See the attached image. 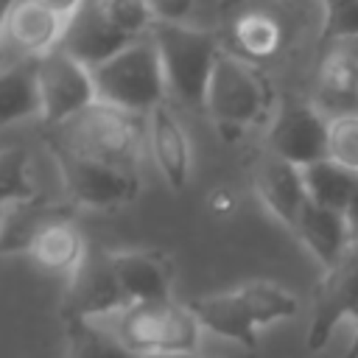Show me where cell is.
<instances>
[{
  "mask_svg": "<svg viewBox=\"0 0 358 358\" xmlns=\"http://www.w3.org/2000/svg\"><path fill=\"white\" fill-rule=\"evenodd\" d=\"M145 131L140 115L95 101L84 112L50 129L53 151L106 162L123 171H134L143 154Z\"/></svg>",
  "mask_w": 358,
  "mask_h": 358,
  "instance_id": "obj_1",
  "label": "cell"
},
{
  "mask_svg": "<svg viewBox=\"0 0 358 358\" xmlns=\"http://www.w3.org/2000/svg\"><path fill=\"white\" fill-rule=\"evenodd\" d=\"M190 308L204 330L229 338L246 350H255L257 330L271 322L296 316L299 299L282 285H274L268 280H252L224 294L199 296L190 302Z\"/></svg>",
  "mask_w": 358,
  "mask_h": 358,
  "instance_id": "obj_2",
  "label": "cell"
},
{
  "mask_svg": "<svg viewBox=\"0 0 358 358\" xmlns=\"http://www.w3.org/2000/svg\"><path fill=\"white\" fill-rule=\"evenodd\" d=\"M101 322L131 355L196 352L204 330L193 308L173 299L137 302Z\"/></svg>",
  "mask_w": 358,
  "mask_h": 358,
  "instance_id": "obj_3",
  "label": "cell"
},
{
  "mask_svg": "<svg viewBox=\"0 0 358 358\" xmlns=\"http://www.w3.org/2000/svg\"><path fill=\"white\" fill-rule=\"evenodd\" d=\"M92 81L101 103L117 106L131 115H148L151 109H157L168 90L151 34L134 39L112 59L92 67Z\"/></svg>",
  "mask_w": 358,
  "mask_h": 358,
  "instance_id": "obj_4",
  "label": "cell"
},
{
  "mask_svg": "<svg viewBox=\"0 0 358 358\" xmlns=\"http://www.w3.org/2000/svg\"><path fill=\"white\" fill-rule=\"evenodd\" d=\"M151 39L162 62L168 92L187 106L204 103L215 62L221 56L218 42L210 34L182 22H157L151 28Z\"/></svg>",
  "mask_w": 358,
  "mask_h": 358,
  "instance_id": "obj_5",
  "label": "cell"
},
{
  "mask_svg": "<svg viewBox=\"0 0 358 358\" xmlns=\"http://www.w3.org/2000/svg\"><path fill=\"white\" fill-rule=\"evenodd\" d=\"M266 101H268V92L263 78L255 73V67L241 56L221 53L204 95V106L213 123L224 134L235 137L238 131L260 120Z\"/></svg>",
  "mask_w": 358,
  "mask_h": 358,
  "instance_id": "obj_6",
  "label": "cell"
},
{
  "mask_svg": "<svg viewBox=\"0 0 358 358\" xmlns=\"http://www.w3.org/2000/svg\"><path fill=\"white\" fill-rule=\"evenodd\" d=\"M123 308H129V302L117 282L112 252L90 243L64 288V310L70 322H101Z\"/></svg>",
  "mask_w": 358,
  "mask_h": 358,
  "instance_id": "obj_7",
  "label": "cell"
},
{
  "mask_svg": "<svg viewBox=\"0 0 358 358\" xmlns=\"http://www.w3.org/2000/svg\"><path fill=\"white\" fill-rule=\"evenodd\" d=\"M39 90L42 120L53 129L98 101L92 70L62 48L39 56Z\"/></svg>",
  "mask_w": 358,
  "mask_h": 358,
  "instance_id": "obj_8",
  "label": "cell"
},
{
  "mask_svg": "<svg viewBox=\"0 0 358 358\" xmlns=\"http://www.w3.org/2000/svg\"><path fill=\"white\" fill-rule=\"evenodd\" d=\"M344 319L358 322V243H352L336 266L324 268V277L313 294L310 327L305 336L308 350L319 352Z\"/></svg>",
  "mask_w": 358,
  "mask_h": 358,
  "instance_id": "obj_9",
  "label": "cell"
},
{
  "mask_svg": "<svg viewBox=\"0 0 358 358\" xmlns=\"http://www.w3.org/2000/svg\"><path fill=\"white\" fill-rule=\"evenodd\" d=\"M330 117L305 101H288L277 109L268 126V151L296 168L327 159Z\"/></svg>",
  "mask_w": 358,
  "mask_h": 358,
  "instance_id": "obj_10",
  "label": "cell"
},
{
  "mask_svg": "<svg viewBox=\"0 0 358 358\" xmlns=\"http://www.w3.org/2000/svg\"><path fill=\"white\" fill-rule=\"evenodd\" d=\"M53 154H56V162H59L67 190L84 207L109 210V207H120L137 196L140 182H137L134 171H123V168H115L106 162H95V159L62 154V151H53Z\"/></svg>",
  "mask_w": 358,
  "mask_h": 358,
  "instance_id": "obj_11",
  "label": "cell"
},
{
  "mask_svg": "<svg viewBox=\"0 0 358 358\" xmlns=\"http://www.w3.org/2000/svg\"><path fill=\"white\" fill-rule=\"evenodd\" d=\"M134 39L126 36L109 17L103 0H87L64 25L62 42L59 48L67 50L70 56H76L81 64H87L90 70L103 64L106 59H112L115 53H120L126 45H131Z\"/></svg>",
  "mask_w": 358,
  "mask_h": 358,
  "instance_id": "obj_12",
  "label": "cell"
},
{
  "mask_svg": "<svg viewBox=\"0 0 358 358\" xmlns=\"http://www.w3.org/2000/svg\"><path fill=\"white\" fill-rule=\"evenodd\" d=\"M252 185L263 201V207L282 221L285 227H296L302 210L308 207V187H305V176L302 168L291 165L288 159L266 151L257 157L255 168H252Z\"/></svg>",
  "mask_w": 358,
  "mask_h": 358,
  "instance_id": "obj_13",
  "label": "cell"
},
{
  "mask_svg": "<svg viewBox=\"0 0 358 358\" xmlns=\"http://www.w3.org/2000/svg\"><path fill=\"white\" fill-rule=\"evenodd\" d=\"M64 20L36 0H20L3 11V48L17 59H39L59 48Z\"/></svg>",
  "mask_w": 358,
  "mask_h": 358,
  "instance_id": "obj_14",
  "label": "cell"
},
{
  "mask_svg": "<svg viewBox=\"0 0 358 358\" xmlns=\"http://www.w3.org/2000/svg\"><path fill=\"white\" fill-rule=\"evenodd\" d=\"M145 129H148V145L162 179L173 190H182L190 179V137L185 126L179 123L171 106L159 103L157 109L148 112Z\"/></svg>",
  "mask_w": 358,
  "mask_h": 358,
  "instance_id": "obj_15",
  "label": "cell"
},
{
  "mask_svg": "<svg viewBox=\"0 0 358 358\" xmlns=\"http://www.w3.org/2000/svg\"><path fill=\"white\" fill-rule=\"evenodd\" d=\"M87 241L78 232V227L62 215L45 218L36 232L28 241V257L48 274H64L70 277L76 271V266L81 263L84 252H87Z\"/></svg>",
  "mask_w": 358,
  "mask_h": 358,
  "instance_id": "obj_16",
  "label": "cell"
},
{
  "mask_svg": "<svg viewBox=\"0 0 358 358\" xmlns=\"http://www.w3.org/2000/svg\"><path fill=\"white\" fill-rule=\"evenodd\" d=\"M115 274L129 305L171 299V263L157 252H112Z\"/></svg>",
  "mask_w": 358,
  "mask_h": 358,
  "instance_id": "obj_17",
  "label": "cell"
},
{
  "mask_svg": "<svg viewBox=\"0 0 358 358\" xmlns=\"http://www.w3.org/2000/svg\"><path fill=\"white\" fill-rule=\"evenodd\" d=\"M319 95L338 101V115L358 112V34L324 42L319 59Z\"/></svg>",
  "mask_w": 358,
  "mask_h": 358,
  "instance_id": "obj_18",
  "label": "cell"
},
{
  "mask_svg": "<svg viewBox=\"0 0 358 358\" xmlns=\"http://www.w3.org/2000/svg\"><path fill=\"white\" fill-rule=\"evenodd\" d=\"M294 232L299 235V241L308 246V252L324 266H336L344 252L352 246V235L347 227L344 213L330 210V207H319L313 201H308V207L302 210Z\"/></svg>",
  "mask_w": 358,
  "mask_h": 358,
  "instance_id": "obj_19",
  "label": "cell"
},
{
  "mask_svg": "<svg viewBox=\"0 0 358 358\" xmlns=\"http://www.w3.org/2000/svg\"><path fill=\"white\" fill-rule=\"evenodd\" d=\"M42 117V90H39V59H14L3 64L0 78V120L6 126Z\"/></svg>",
  "mask_w": 358,
  "mask_h": 358,
  "instance_id": "obj_20",
  "label": "cell"
},
{
  "mask_svg": "<svg viewBox=\"0 0 358 358\" xmlns=\"http://www.w3.org/2000/svg\"><path fill=\"white\" fill-rule=\"evenodd\" d=\"M302 176H305L308 199L319 207H330V210H338V213L347 210V204L352 199V190L358 185V173L341 168L333 159H319V162L302 168Z\"/></svg>",
  "mask_w": 358,
  "mask_h": 358,
  "instance_id": "obj_21",
  "label": "cell"
},
{
  "mask_svg": "<svg viewBox=\"0 0 358 358\" xmlns=\"http://www.w3.org/2000/svg\"><path fill=\"white\" fill-rule=\"evenodd\" d=\"M232 34H235V42H238L241 53L257 56V59L274 56L280 50V45H282V28L266 11H246V14H241L235 28H232Z\"/></svg>",
  "mask_w": 358,
  "mask_h": 358,
  "instance_id": "obj_22",
  "label": "cell"
},
{
  "mask_svg": "<svg viewBox=\"0 0 358 358\" xmlns=\"http://www.w3.org/2000/svg\"><path fill=\"white\" fill-rule=\"evenodd\" d=\"M70 358H134L103 324L73 322Z\"/></svg>",
  "mask_w": 358,
  "mask_h": 358,
  "instance_id": "obj_23",
  "label": "cell"
},
{
  "mask_svg": "<svg viewBox=\"0 0 358 358\" xmlns=\"http://www.w3.org/2000/svg\"><path fill=\"white\" fill-rule=\"evenodd\" d=\"M0 168H3V204H28L36 196V185L31 179V168H28V157L20 148H6L0 157Z\"/></svg>",
  "mask_w": 358,
  "mask_h": 358,
  "instance_id": "obj_24",
  "label": "cell"
},
{
  "mask_svg": "<svg viewBox=\"0 0 358 358\" xmlns=\"http://www.w3.org/2000/svg\"><path fill=\"white\" fill-rule=\"evenodd\" d=\"M327 159L358 173V112H344L330 117Z\"/></svg>",
  "mask_w": 358,
  "mask_h": 358,
  "instance_id": "obj_25",
  "label": "cell"
},
{
  "mask_svg": "<svg viewBox=\"0 0 358 358\" xmlns=\"http://www.w3.org/2000/svg\"><path fill=\"white\" fill-rule=\"evenodd\" d=\"M112 22L131 39H143L157 25L154 8L148 0H103Z\"/></svg>",
  "mask_w": 358,
  "mask_h": 358,
  "instance_id": "obj_26",
  "label": "cell"
},
{
  "mask_svg": "<svg viewBox=\"0 0 358 358\" xmlns=\"http://www.w3.org/2000/svg\"><path fill=\"white\" fill-rule=\"evenodd\" d=\"M322 6H324L322 45L358 34V0H322Z\"/></svg>",
  "mask_w": 358,
  "mask_h": 358,
  "instance_id": "obj_27",
  "label": "cell"
},
{
  "mask_svg": "<svg viewBox=\"0 0 358 358\" xmlns=\"http://www.w3.org/2000/svg\"><path fill=\"white\" fill-rule=\"evenodd\" d=\"M154 8L157 22H182V17L190 11L193 0H148Z\"/></svg>",
  "mask_w": 358,
  "mask_h": 358,
  "instance_id": "obj_28",
  "label": "cell"
},
{
  "mask_svg": "<svg viewBox=\"0 0 358 358\" xmlns=\"http://www.w3.org/2000/svg\"><path fill=\"white\" fill-rule=\"evenodd\" d=\"M36 3H42L48 11H53L56 17H62V20L67 22V20H70L87 0H36Z\"/></svg>",
  "mask_w": 358,
  "mask_h": 358,
  "instance_id": "obj_29",
  "label": "cell"
},
{
  "mask_svg": "<svg viewBox=\"0 0 358 358\" xmlns=\"http://www.w3.org/2000/svg\"><path fill=\"white\" fill-rule=\"evenodd\" d=\"M344 218H347V227H350V235H352V243H358V185L352 190V199L344 210Z\"/></svg>",
  "mask_w": 358,
  "mask_h": 358,
  "instance_id": "obj_30",
  "label": "cell"
},
{
  "mask_svg": "<svg viewBox=\"0 0 358 358\" xmlns=\"http://www.w3.org/2000/svg\"><path fill=\"white\" fill-rule=\"evenodd\" d=\"M232 204H235V199H232V193H229V190H215V193H213V199H210L213 213H229V210H232Z\"/></svg>",
  "mask_w": 358,
  "mask_h": 358,
  "instance_id": "obj_31",
  "label": "cell"
},
{
  "mask_svg": "<svg viewBox=\"0 0 358 358\" xmlns=\"http://www.w3.org/2000/svg\"><path fill=\"white\" fill-rule=\"evenodd\" d=\"M134 358H201L196 352H171V355H134Z\"/></svg>",
  "mask_w": 358,
  "mask_h": 358,
  "instance_id": "obj_32",
  "label": "cell"
},
{
  "mask_svg": "<svg viewBox=\"0 0 358 358\" xmlns=\"http://www.w3.org/2000/svg\"><path fill=\"white\" fill-rule=\"evenodd\" d=\"M347 358H358V327H355V336H352V344L347 350Z\"/></svg>",
  "mask_w": 358,
  "mask_h": 358,
  "instance_id": "obj_33",
  "label": "cell"
},
{
  "mask_svg": "<svg viewBox=\"0 0 358 358\" xmlns=\"http://www.w3.org/2000/svg\"><path fill=\"white\" fill-rule=\"evenodd\" d=\"M14 3H20V0H0V6H3V11H8Z\"/></svg>",
  "mask_w": 358,
  "mask_h": 358,
  "instance_id": "obj_34",
  "label": "cell"
}]
</instances>
